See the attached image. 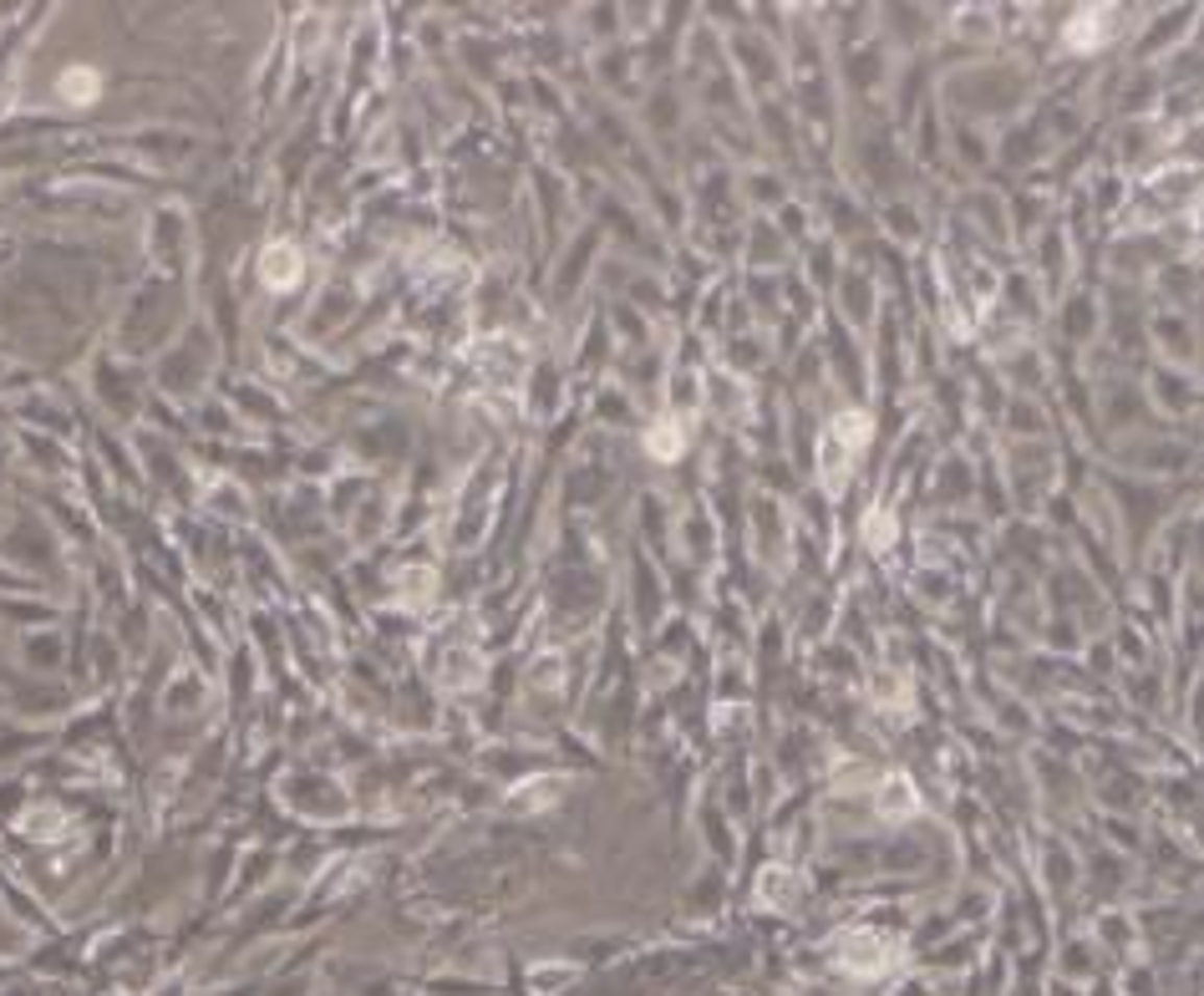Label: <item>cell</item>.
Returning <instances> with one entry per match:
<instances>
[{"instance_id":"cell-7","label":"cell","mask_w":1204,"mask_h":996,"mask_svg":"<svg viewBox=\"0 0 1204 996\" xmlns=\"http://www.w3.org/2000/svg\"><path fill=\"white\" fill-rule=\"evenodd\" d=\"M651 453H656V458H676V453H681V432H676V422H660L656 432H651Z\"/></svg>"},{"instance_id":"cell-2","label":"cell","mask_w":1204,"mask_h":996,"mask_svg":"<svg viewBox=\"0 0 1204 996\" xmlns=\"http://www.w3.org/2000/svg\"><path fill=\"white\" fill-rule=\"evenodd\" d=\"M300 275H306V255H300L290 239H280V244H270V250L260 255V280H265L270 290L300 285Z\"/></svg>"},{"instance_id":"cell-3","label":"cell","mask_w":1204,"mask_h":996,"mask_svg":"<svg viewBox=\"0 0 1204 996\" xmlns=\"http://www.w3.org/2000/svg\"><path fill=\"white\" fill-rule=\"evenodd\" d=\"M880 808H885V819L915 813V808H920V799H915V783H910V778H899V773H890V778L880 783Z\"/></svg>"},{"instance_id":"cell-6","label":"cell","mask_w":1204,"mask_h":996,"mask_svg":"<svg viewBox=\"0 0 1204 996\" xmlns=\"http://www.w3.org/2000/svg\"><path fill=\"white\" fill-rule=\"evenodd\" d=\"M21 829H26L31 839H56L51 829H62V813H56V808H31V813L21 819Z\"/></svg>"},{"instance_id":"cell-4","label":"cell","mask_w":1204,"mask_h":996,"mask_svg":"<svg viewBox=\"0 0 1204 996\" xmlns=\"http://www.w3.org/2000/svg\"><path fill=\"white\" fill-rule=\"evenodd\" d=\"M1098 37H1108V16H1103V10H1083V16L1067 26V41H1073V46H1092Z\"/></svg>"},{"instance_id":"cell-5","label":"cell","mask_w":1204,"mask_h":996,"mask_svg":"<svg viewBox=\"0 0 1204 996\" xmlns=\"http://www.w3.org/2000/svg\"><path fill=\"white\" fill-rule=\"evenodd\" d=\"M97 87H102V81H97V72H87V67H72V72L62 77V97H67V102H92V97H97Z\"/></svg>"},{"instance_id":"cell-1","label":"cell","mask_w":1204,"mask_h":996,"mask_svg":"<svg viewBox=\"0 0 1204 996\" xmlns=\"http://www.w3.org/2000/svg\"><path fill=\"white\" fill-rule=\"evenodd\" d=\"M839 966L854 971V976H885L894 966V941L880 935V930H859L839 946Z\"/></svg>"}]
</instances>
